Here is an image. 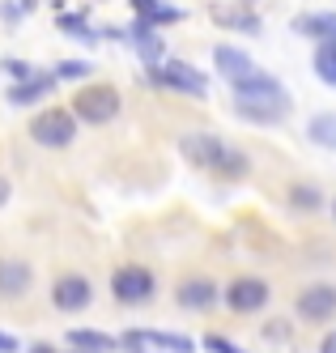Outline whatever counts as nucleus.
<instances>
[{
    "label": "nucleus",
    "mask_w": 336,
    "mask_h": 353,
    "mask_svg": "<svg viewBox=\"0 0 336 353\" xmlns=\"http://www.w3.org/2000/svg\"><path fill=\"white\" fill-rule=\"evenodd\" d=\"M51 302H56V311L77 315V311H86L90 302H94V285L86 281L81 272H68V276L56 281V290H51Z\"/></svg>",
    "instance_id": "nucleus-8"
},
{
    "label": "nucleus",
    "mask_w": 336,
    "mask_h": 353,
    "mask_svg": "<svg viewBox=\"0 0 336 353\" xmlns=\"http://www.w3.org/2000/svg\"><path fill=\"white\" fill-rule=\"evenodd\" d=\"M319 353H336V327H332V332L319 341Z\"/></svg>",
    "instance_id": "nucleus-27"
},
{
    "label": "nucleus",
    "mask_w": 336,
    "mask_h": 353,
    "mask_svg": "<svg viewBox=\"0 0 336 353\" xmlns=\"http://www.w3.org/2000/svg\"><path fill=\"white\" fill-rule=\"evenodd\" d=\"M34 272L26 260H0V298H21L26 290H30Z\"/></svg>",
    "instance_id": "nucleus-12"
},
{
    "label": "nucleus",
    "mask_w": 336,
    "mask_h": 353,
    "mask_svg": "<svg viewBox=\"0 0 336 353\" xmlns=\"http://www.w3.org/2000/svg\"><path fill=\"white\" fill-rule=\"evenodd\" d=\"M213 64H217L221 77H230V85L243 81V77H251V72H260V68L251 64V56H247V52H239V47H230V43H221L217 52H213Z\"/></svg>",
    "instance_id": "nucleus-11"
},
{
    "label": "nucleus",
    "mask_w": 336,
    "mask_h": 353,
    "mask_svg": "<svg viewBox=\"0 0 336 353\" xmlns=\"http://www.w3.org/2000/svg\"><path fill=\"white\" fill-rule=\"evenodd\" d=\"M294 307L306 323H328L336 315V285H306Z\"/></svg>",
    "instance_id": "nucleus-9"
},
{
    "label": "nucleus",
    "mask_w": 336,
    "mask_h": 353,
    "mask_svg": "<svg viewBox=\"0 0 336 353\" xmlns=\"http://www.w3.org/2000/svg\"><path fill=\"white\" fill-rule=\"evenodd\" d=\"M72 115L81 123H94V128H102V123H111L119 115V94L111 85H90V90H77L72 98Z\"/></svg>",
    "instance_id": "nucleus-4"
},
{
    "label": "nucleus",
    "mask_w": 336,
    "mask_h": 353,
    "mask_svg": "<svg viewBox=\"0 0 336 353\" xmlns=\"http://www.w3.org/2000/svg\"><path fill=\"white\" fill-rule=\"evenodd\" d=\"M306 132H311V141H315V145H324V149H336V115H315Z\"/></svg>",
    "instance_id": "nucleus-21"
},
{
    "label": "nucleus",
    "mask_w": 336,
    "mask_h": 353,
    "mask_svg": "<svg viewBox=\"0 0 336 353\" xmlns=\"http://www.w3.org/2000/svg\"><path fill=\"white\" fill-rule=\"evenodd\" d=\"M213 17H217V26H226V30H247V34H260V21H255L247 9H213Z\"/></svg>",
    "instance_id": "nucleus-17"
},
{
    "label": "nucleus",
    "mask_w": 336,
    "mask_h": 353,
    "mask_svg": "<svg viewBox=\"0 0 336 353\" xmlns=\"http://www.w3.org/2000/svg\"><path fill=\"white\" fill-rule=\"evenodd\" d=\"M5 200H9V183H5V179H0V205H5Z\"/></svg>",
    "instance_id": "nucleus-29"
},
{
    "label": "nucleus",
    "mask_w": 336,
    "mask_h": 353,
    "mask_svg": "<svg viewBox=\"0 0 336 353\" xmlns=\"http://www.w3.org/2000/svg\"><path fill=\"white\" fill-rule=\"evenodd\" d=\"M235 111L251 123H281L290 115V98L277 77L268 72H251V77L235 81Z\"/></svg>",
    "instance_id": "nucleus-1"
},
{
    "label": "nucleus",
    "mask_w": 336,
    "mask_h": 353,
    "mask_svg": "<svg viewBox=\"0 0 336 353\" xmlns=\"http://www.w3.org/2000/svg\"><path fill=\"white\" fill-rule=\"evenodd\" d=\"M153 290H158V281H153V272L141 268V264H123L111 276V294L123 302V307H145L153 298Z\"/></svg>",
    "instance_id": "nucleus-6"
},
{
    "label": "nucleus",
    "mask_w": 336,
    "mask_h": 353,
    "mask_svg": "<svg viewBox=\"0 0 336 353\" xmlns=\"http://www.w3.org/2000/svg\"><path fill=\"white\" fill-rule=\"evenodd\" d=\"M332 213H336V205H332Z\"/></svg>",
    "instance_id": "nucleus-31"
},
{
    "label": "nucleus",
    "mask_w": 336,
    "mask_h": 353,
    "mask_svg": "<svg viewBox=\"0 0 336 353\" xmlns=\"http://www.w3.org/2000/svg\"><path fill=\"white\" fill-rule=\"evenodd\" d=\"M30 137H34V145H43V149H68L72 137H77V115L64 111V107L43 111V115L30 119Z\"/></svg>",
    "instance_id": "nucleus-5"
},
{
    "label": "nucleus",
    "mask_w": 336,
    "mask_h": 353,
    "mask_svg": "<svg viewBox=\"0 0 336 353\" xmlns=\"http://www.w3.org/2000/svg\"><path fill=\"white\" fill-rule=\"evenodd\" d=\"M294 34H306V39H336V13H302L294 21Z\"/></svg>",
    "instance_id": "nucleus-15"
},
{
    "label": "nucleus",
    "mask_w": 336,
    "mask_h": 353,
    "mask_svg": "<svg viewBox=\"0 0 336 353\" xmlns=\"http://www.w3.org/2000/svg\"><path fill=\"white\" fill-rule=\"evenodd\" d=\"M51 77H43V72H34V77H26V81H17L13 90H9V103L13 107H30V103H39V98H47L51 94Z\"/></svg>",
    "instance_id": "nucleus-13"
},
{
    "label": "nucleus",
    "mask_w": 336,
    "mask_h": 353,
    "mask_svg": "<svg viewBox=\"0 0 336 353\" xmlns=\"http://www.w3.org/2000/svg\"><path fill=\"white\" fill-rule=\"evenodd\" d=\"M17 349V341L13 336H5V332H0V353H13Z\"/></svg>",
    "instance_id": "nucleus-28"
},
{
    "label": "nucleus",
    "mask_w": 336,
    "mask_h": 353,
    "mask_svg": "<svg viewBox=\"0 0 336 353\" xmlns=\"http://www.w3.org/2000/svg\"><path fill=\"white\" fill-rule=\"evenodd\" d=\"M221 298H226V307L235 311V315H251V311L268 307L273 290H268V281H260V276H235V281L226 285Z\"/></svg>",
    "instance_id": "nucleus-7"
},
{
    "label": "nucleus",
    "mask_w": 336,
    "mask_h": 353,
    "mask_svg": "<svg viewBox=\"0 0 336 353\" xmlns=\"http://www.w3.org/2000/svg\"><path fill=\"white\" fill-rule=\"evenodd\" d=\"M30 353H56V349H51V345H34Z\"/></svg>",
    "instance_id": "nucleus-30"
},
{
    "label": "nucleus",
    "mask_w": 336,
    "mask_h": 353,
    "mask_svg": "<svg viewBox=\"0 0 336 353\" xmlns=\"http://www.w3.org/2000/svg\"><path fill=\"white\" fill-rule=\"evenodd\" d=\"M264 336L268 341H286V323H264Z\"/></svg>",
    "instance_id": "nucleus-26"
},
{
    "label": "nucleus",
    "mask_w": 336,
    "mask_h": 353,
    "mask_svg": "<svg viewBox=\"0 0 336 353\" xmlns=\"http://www.w3.org/2000/svg\"><path fill=\"white\" fill-rule=\"evenodd\" d=\"M204 349H213V353H247V349L230 345V341H221V336H204Z\"/></svg>",
    "instance_id": "nucleus-23"
},
{
    "label": "nucleus",
    "mask_w": 336,
    "mask_h": 353,
    "mask_svg": "<svg viewBox=\"0 0 336 353\" xmlns=\"http://www.w3.org/2000/svg\"><path fill=\"white\" fill-rule=\"evenodd\" d=\"M86 72H90V64H77L72 60V64H60L56 68V77H86Z\"/></svg>",
    "instance_id": "nucleus-24"
},
{
    "label": "nucleus",
    "mask_w": 336,
    "mask_h": 353,
    "mask_svg": "<svg viewBox=\"0 0 336 353\" xmlns=\"http://www.w3.org/2000/svg\"><path fill=\"white\" fill-rule=\"evenodd\" d=\"M132 43H137V52H141V60H145V64H158V60L166 56V52H162V43L153 39V34H149V26H141V21L132 26Z\"/></svg>",
    "instance_id": "nucleus-20"
},
{
    "label": "nucleus",
    "mask_w": 336,
    "mask_h": 353,
    "mask_svg": "<svg viewBox=\"0 0 336 353\" xmlns=\"http://www.w3.org/2000/svg\"><path fill=\"white\" fill-rule=\"evenodd\" d=\"M149 81L153 85H166V90H179L188 98H209V77L200 68L184 64V60H166V64H149Z\"/></svg>",
    "instance_id": "nucleus-3"
},
{
    "label": "nucleus",
    "mask_w": 336,
    "mask_h": 353,
    "mask_svg": "<svg viewBox=\"0 0 336 353\" xmlns=\"http://www.w3.org/2000/svg\"><path fill=\"white\" fill-rule=\"evenodd\" d=\"M68 349H81V353H111L115 341L107 332H94V327H72L68 332Z\"/></svg>",
    "instance_id": "nucleus-16"
},
{
    "label": "nucleus",
    "mask_w": 336,
    "mask_h": 353,
    "mask_svg": "<svg viewBox=\"0 0 336 353\" xmlns=\"http://www.w3.org/2000/svg\"><path fill=\"white\" fill-rule=\"evenodd\" d=\"M56 26H60V34H72V39H81V43H98V30L86 26V17H81V13H60V17H56Z\"/></svg>",
    "instance_id": "nucleus-19"
},
{
    "label": "nucleus",
    "mask_w": 336,
    "mask_h": 353,
    "mask_svg": "<svg viewBox=\"0 0 336 353\" xmlns=\"http://www.w3.org/2000/svg\"><path fill=\"white\" fill-rule=\"evenodd\" d=\"M175 298H179L184 311H209V307H217V285L209 281V276H192V281L179 285Z\"/></svg>",
    "instance_id": "nucleus-10"
},
{
    "label": "nucleus",
    "mask_w": 336,
    "mask_h": 353,
    "mask_svg": "<svg viewBox=\"0 0 336 353\" xmlns=\"http://www.w3.org/2000/svg\"><path fill=\"white\" fill-rule=\"evenodd\" d=\"M179 149H184V158H192L196 166L217 170V174H226V179L247 174V154H243V149H230L226 141H217L209 132H188L184 141H179Z\"/></svg>",
    "instance_id": "nucleus-2"
},
{
    "label": "nucleus",
    "mask_w": 336,
    "mask_h": 353,
    "mask_svg": "<svg viewBox=\"0 0 336 353\" xmlns=\"http://www.w3.org/2000/svg\"><path fill=\"white\" fill-rule=\"evenodd\" d=\"M290 205H294V209H306V213H311V209H319V192H315V188H302V183H298V188H290Z\"/></svg>",
    "instance_id": "nucleus-22"
},
{
    "label": "nucleus",
    "mask_w": 336,
    "mask_h": 353,
    "mask_svg": "<svg viewBox=\"0 0 336 353\" xmlns=\"http://www.w3.org/2000/svg\"><path fill=\"white\" fill-rule=\"evenodd\" d=\"M137 21L141 26H166V21H184V9L175 5H158V0H132Z\"/></svg>",
    "instance_id": "nucleus-14"
},
{
    "label": "nucleus",
    "mask_w": 336,
    "mask_h": 353,
    "mask_svg": "<svg viewBox=\"0 0 336 353\" xmlns=\"http://www.w3.org/2000/svg\"><path fill=\"white\" fill-rule=\"evenodd\" d=\"M5 72H13L17 81H26V77H34V68H30V64H21V60H9V64H5Z\"/></svg>",
    "instance_id": "nucleus-25"
},
{
    "label": "nucleus",
    "mask_w": 336,
    "mask_h": 353,
    "mask_svg": "<svg viewBox=\"0 0 336 353\" xmlns=\"http://www.w3.org/2000/svg\"><path fill=\"white\" fill-rule=\"evenodd\" d=\"M315 72H319V81H328L336 90V39H324L315 47Z\"/></svg>",
    "instance_id": "nucleus-18"
}]
</instances>
